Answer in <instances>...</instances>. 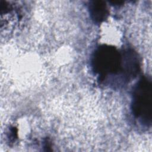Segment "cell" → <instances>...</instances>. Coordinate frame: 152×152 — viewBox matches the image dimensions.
Wrapping results in <instances>:
<instances>
[{"label":"cell","instance_id":"cell-1","mask_svg":"<svg viewBox=\"0 0 152 152\" xmlns=\"http://www.w3.org/2000/svg\"><path fill=\"white\" fill-rule=\"evenodd\" d=\"M135 117L146 125H150L152 119V84L150 79L142 78L133 91L131 104Z\"/></svg>","mask_w":152,"mask_h":152},{"label":"cell","instance_id":"cell-3","mask_svg":"<svg viewBox=\"0 0 152 152\" xmlns=\"http://www.w3.org/2000/svg\"><path fill=\"white\" fill-rule=\"evenodd\" d=\"M88 9L91 18L96 23L103 21L107 17L108 10L106 3L104 1H91Z\"/></svg>","mask_w":152,"mask_h":152},{"label":"cell","instance_id":"cell-2","mask_svg":"<svg viewBox=\"0 0 152 152\" xmlns=\"http://www.w3.org/2000/svg\"><path fill=\"white\" fill-rule=\"evenodd\" d=\"M122 55L117 49L109 45H102L97 48L92 58L94 71L102 78L117 73L122 67Z\"/></svg>","mask_w":152,"mask_h":152}]
</instances>
